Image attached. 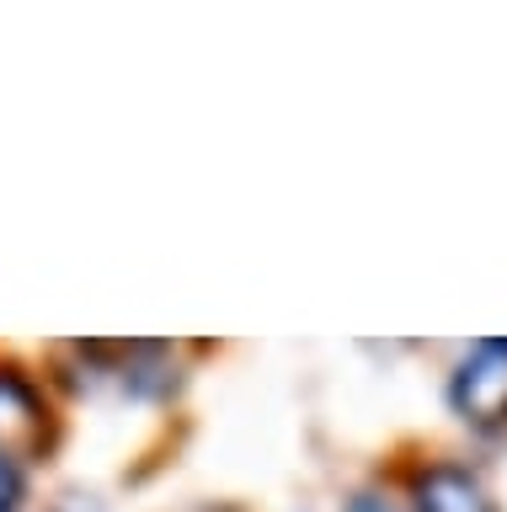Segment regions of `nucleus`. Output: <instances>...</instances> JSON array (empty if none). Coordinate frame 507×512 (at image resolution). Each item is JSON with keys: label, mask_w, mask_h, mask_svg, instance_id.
<instances>
[{"label": "nucleus", "mask_w": 507, "mask_h": 512, "mask_svg": "<svg viewBox=\"0 0 507 512\" xmlns=\"http://www.w3.org/2000/svg\"><path fill=\"white\" fill-rule=\"evenodd\" d=\"M347 512H406V507H395L390 496H379V491H363V496L347 502Z\"/></svg>", "instance_id": "4"}, {"label": "nucleus", "mask_w": 507, "mask_h": 512, "mask_svg": "<svg viewBox=\"0 0 507 512\" xmlns=\"http://www.w3.org/2000/svg\"><path fill=\"white\" fill-rule=\"evenodd\" d=\"M411 496H417V512H497L491 491L470 470H459V464H433V470H422Z\"/></svg>", "instance_id": "2"}, {"label": "nucleus", "mask_w": 507, "mask_h": 512, "mask_svg": "<svg viewBox=\"0 0 507 512\" xmlns=\"http://www.w3.org/2000/svg\"><path fill=\"white\" fill-rule=\"evenodd\" d=\"M449 400L465 422H507V342H481L454 368Z\"/></svg>", "instance_id": "1"}, {"label": "nucleus", "mask_w": 507, "mask_h": 512, "mask_svg": "<svg viewBox=\"0 0 507 512\" xmlns=\"http://www.w3.org/2000/svg\"><path fill=\"white\" fill-rule=\"evenodd\" d=\"M22 491H27V464H22V454L0 448V512H17Z\"/></svg>", "instance_id": "3"}]
</instances>
